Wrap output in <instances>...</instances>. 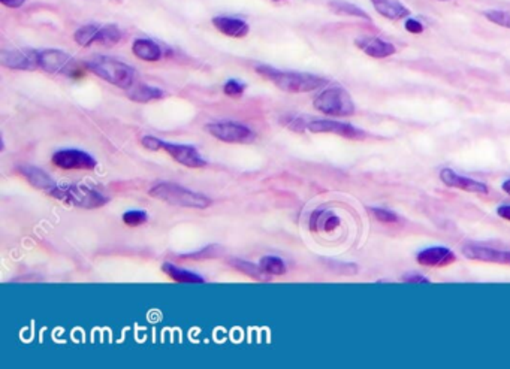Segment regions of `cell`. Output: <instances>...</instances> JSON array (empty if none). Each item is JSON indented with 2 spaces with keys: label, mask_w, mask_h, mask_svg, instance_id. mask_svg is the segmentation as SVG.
<instances>
[{
  "label": "cell",
  "mask_w": 510,
  "mask_h": 369,
  "mask_svg": "<svg viewBox=\"0 0 510 369\" xmlns=\"http://www.w3.org/2000/svg\"><path fill=\"white\" fill-rule=\"evenodd\" d=\"M256 72L287 93H308L324 87L328 81L322 76L301 72H285L269 66H257Z\"/></svg>",
  "instance_id": "6da1fadb"
},
{
  "label": "cell",
  "mask_w": 510,
  "mask_h": 369,
  "mask_svg": "<svg viewBox=\"0 0 510 369\" xmlns=\"http://www.w3.org/2000/svg\"><path fill=\"white\" fill-rule=\"evenodd\" d=\"M87 69L96 74L99 78L115 87L129 90L136 81V72L132 66H129L120 60L97 56L87 62Z\"/></svg>",
  "instance_id": "7a4b0ae2"
},
{
  "label": "cell",
  "mask_w": 510,
  "mask_h": 369,
  "mask_svg": "<svg viewBox=\"0 0 510 369\" xmlns=\"http://www.w3.org/2000/svg\"><path fill=\"white\" fill-rule=\"evenodd\" d=\"M150 196L174 206L205 209L212 205V199L205 195L189 190L175 183H159L150 188Z\"/></svg>",
  "instance_id": "3957f363"
},
{
  "label": "cell",
  "mask_w": 510,
  "mask_h": 369,
  "mask_svg": "<svg viewBox=\"0 0 510 369\" xmlns=\"http://www.w3.org/2000/svg\"><path fill=\"white\" fill-rule=\"evenodd\" d=\"M48 195L57 201L84 209H96L108 204L105 196L81 184H57Z\"/></svg>",
  "instance_id": "277c9868"
},
{
  "label": "cell",
  "mask_w": 510,
  "mask_h": 369,
  "mask_svg": "<svg viewBox=\"0 0 510 369\" xmlns=\"http://www.w3.org/2000/svg\"><path fill=\"white\" fill-rule=\"evenodd\" d=\"M314 108L333 117H349L355 113L352 97L342 87H329L314 99Z\"/></svg>",
  "instance_id": "5b68a950"
},
{
  "label": "cell",
  "mask_w": 510,
  "mask_h": 369,
  "mask_svg": "<svg viewBox=\"0 0 510 369\" xmlns=\"http://www.w3.org/2000/svg\"><path fill=\"white\" fill-rule=\"evenodd\" d=\"M208 133L228 144H250L255 141V132L246 124L235 122H218L207 126Z\"/></svg>",
  "instance_id": "8992f818"
},
{
  "label": "cell",
  "mask_w": 510,
  "mask_h": 369,
  "mask_svg": "<svg viewBox=\"0 0 510 369\" xmlns=\"http://www.w3.org/2000/svg\"><path fill=\"white\" fill-rule=\"evenodd\" d=\"M51 162L56 167L66 169V171H71V169H83V171H93L97 166L95 158L81 151V149H58L53 154Z\"/></svg>",
  "instance_id": "52a82bcc"
},
{
  "label": "cell",
  "mask_w": 510,
  "mask_h": 369,
  "mask_svg": "<svg viewBox=\"0 0 510 369\" xmlns=\"http://www.w3.org/2000/svg\"><path fill=\"white\" fill-rule=\"evenodd\" d=\"M307 129L313 133H334L347 139H356V141L365 138V133L359 131L358 127L347 123L334 122V120H316V122H310Z\"/></svg>",
  "instance_id": "ba28073f"
},
{
  "label": "cell",
  "mask_w": 510,
  "mask_h": 369,
  "mask_svg": "<svg viewBox=\"0 0 510 369\" xmlns=\"http://www.w3.org/2000/svg\"><path fill=\"white\" fill-rule=\"evenodd\" d=\"M0 62L9 69H19V71H33L39 67V53L32 49H13L3 51L0 56Z\"/></svg>",
  "instance_id": "9c48e42d"
},
{
  "label": "cell",
  "mask_w": 510,
  "mask_h": 369,
  "mask_svg": "<svg viewBox=\"0 0 510 369\" xmlns=\"http://www.w3.org/2000/svg\"><path fill=\"white\" fill-rule=\"evenodd\" d=\"M162 149L171 156L174 161L180 165L187 166V167H204L207 165V162L204 158L199 156L198 149L195 147L190 145H183V144H171V142H165L162 141Z\"/></svg>",
  "instance_id": "30bf717a"
},
{
  "label": "cell",
  "mask_w": 510,
  "mask_h": 369,
  "mask_svg": "<svg viewBox=\"0 0 510 369\" xmlns=\"http://www.w3.org/2000/svg\"><path fill=\"white\" fill-rule=\"evenodd\" d=\"M463 253L467 259H470V261L510 265V252L495 250V248H491V247L472 244V245H465Z\"/></svg>",
  "instance_id": "8fae6325"
},
{
  "label": "cell",
  "mask_w": 510,
  "mask_h": 369,
  "mask_svg": "<svg viewBox=\"0 0 510 369\" xmlns=\"http://www.w3.org/2000/svg\"><path fill=\"white\" fill-rule=\"evenodd\" d=\"M72 58L60 49H44L39 51V67L49 74H65L71 66Z\"/></svg>",
  "instance_id": "7c38bea8"
},
{
  "label": "cell",
  "mask_w": 510,
  "mask_h": 369,
  "mask_svg": "<svg viewBox=\"0 0 510 369\" xmlns=\"http://www.w3.org/2000/svg\"><path fill=\"white\" fill-rule=\"evenodd\" d=\"M440 179H442L447 187L459 188V190L470 192V193L488 195L486 184L475 181V179L472 178H465L463 175H459L455 171H452V169H443V171L440 172Z\"/></svg>",
  "instance_id": "4fadbf2b"
},
{
  "label": "cell",
  "mask_w": 510,
  "mask_h": 369,
  "mask_svg": "<svg viewBox=\"0 0 510 369\" xmlns=\"http://www.w3.org/2000/svg\"><path fill=\"white\" fill-rule=\"evenodd\" d=\"M417 263L429 268H442L447 266L456 261V256L452 250L446 247H431L422 250L417 254Z\"/></svg>",
  "instance_id": "5bb4252c"
},
{
  "label": "cell",
  "mask_w": 510,
  "mask_h": 369,
  "mask_svg": "<svg viewBox=\"0 0 510 369\" xmlns=\"http://www.w3.org/2000/svg\"><path fill=\"white\" fill-rule=\"evenodd\" d=\"M355 44L361 51H364L367 56L373 58H386L395 54L397 51V48L391 42H386L380 38H372V36L358 38Z\"/></svg>",
  "instance_id": "9a60e30c"
},
{
  "label": "cell",
  "mask_w": 510,
  "mask_h": 369,
  "mask_svg": "<svg viewBox=\"0 0 510 369\" xmlns=\"http://www.w3.org/2000/svg\"><path fill=\"white\" fill-rule=\"evenodd\" d=\"M340 217L328 209H316L310 217V229L316 233H331L340 227Z\"/></svg>",
  "instance_id": "2e32d148"
},
{
  "label": "cell",
  "mask_w": 510,
  "mask_h": 369,
  "mask_svg": "<svg viewBox=\"0 0 510 369\" xmlns=\"http://www.w3.org/2000/svg\"><path fill=\"white\" fill-rule=\"evenodd\" d=\"M213 24L220 33L231 38H244L248 35V24L239 18L232 17H216Z\"/></svg>",
  "instance_id": "e0dca14e"
},
{
  "label": "cell",
  "mask_w": 510,
  "mask_h": 369,
  "mask_svg": "<svg viewBox=\"0 0 510 369\" xmlns=\"http://www.w3.org/2000/svg\"><path fill=\"white\" fill-rule=\"evenodd\" d=\"M19 174H22L30 186H33L35 188H39V190H44L47 193H49L53 188L57 186L54 183V179L49 178L42 169L35 167V166H23L19 167Z\"/></svg>",
  "instance_id": "ac0fdd59"
},
{
  "label": "cell",
  "mask_w": 510,
  "mask_h": 369,
  "mask_svg": "<svg viewBox=\"0 0 510 369\" xmlns=\"http://www.w3.org/2000/svg\"><path fill=\"white\" fill-rule=\"evenodd\" d=\"M376 11L388 19H401L410 15L408 8L398 0H372Z\"/></svg>",
  "instance_id": "d6986e66"
},
{
  "label": "cell",
  "mask_w": 510,
  "mask_h": 369,
  "mask_svg": "<svg viewBox=\"0 0 510 369\" xmlns=\"http://www.w3.org/2000/svg\"><path fill=\"white\" fill-rule=\"evenodd\" d=\"M134 54L144 62H157L162 57V49L150 39H136L132 45Z\"/></svg>",
  "instance_id": "ffe728a7"
},
{
  "label": "cell",
  "mask_w": 510,
  "mask_h": 369,
  "mask_svg": "<svg viewBox=\"0 0 510 369\" xmlns=\"http://www.w3.org/2000/svg\"><path fill=\"white\" fill-rule=\"evenodd\" d=\"M127 96L135 102H150V101H159V99L165 97V93L161 88L150 87L147 84H134L131 88L127 90Z\"/></svg>",
  "instance_id": "44dd1931"
},
{
  "label": "cell",
  "mask_w": 510,
  "mask_h": 369,
  "mask_svg": "<svg viewBox=\"0 0 510 369\" xmlns=\"http://www.w3.org/2000/svg\"><path fill=\"white\" fill-rule=\"evenodd\" d=\"M162 271L171 278V280L177 281V283H193V284H201V283H205V280L202 277H199L193 272L190 271H186V269H182L178 268L173 263H165L162 266Z\"/></svg>",
  "instance_id": "7402d4cb"
},
{
  "label": "cell",
  "mask_w": 510,
  "mask_h": 369,
  "mask_svg": "<svg viewBox=\"0 0 510 369\" xmlns=\"http://www.w3.org/2000/svg\"><path fill=\"white\" fill-rule=\"evenodd\" d=\"M120 39H122V32H120V28L114 24H109V26L99 27L95 44L104 45V47H113L120 42Z\"/></svg>",
  "instance_id": "603a6c76"
},
{
  "label": "cell",
  "mask_w": 510,
  "mask_h": 369,
  "mask_svg": "<svg viewBox=\"0 0 510 369\" xmlns=\"http://www.w3.org/2000/svg\"><path fill=\"white\" fill-rule=\"evenodd\" d=\"M329 8H331L333 11L338 15H350V17H359L364 19H372L364 9H361L353 3L342 2V0H333V2H329Z\"/></svg>",
  "instance_id": "cb8c5ba5"
},
{
  "label": "cell",
  "mask_w": 510,
  "mask_h": 369,
  "mask_svg": "<svg viewBox=\"0 0 510 369\" xmlns=\"http://www.w3.org/2000/svg\"><path fill=\"white\" fill-rule=\"evenodd\" d=\"M229 265L234 266L235 269H238L239 272L246 274L247 277L253 278V280H266V274L262 271L261 266L259 265H255V263H250L247 261H241V259H232L231 262H229Z\"/></svg>",
  "instance_id": "d4e9b609"
},
{
  "label": "cell",
  "mask_w": 510,
  "mask_h": 369,
  "mask_svg": "<svg viewBox=\"0 0 510 369\" xmlns=\"http://www.w3.org/2000/svg\"><path fill=\"white\" fill-rule=\"evenodd\" d=\"M259 266H261V269L266 275H285L287 271L285 262L277 256L262 257L261 261H259Z\"/></svg>",
  "instance_id": "484cf974"
},
{
  "label": "cell",
  "mask_w": 510,
  "mask_h": 369,
  "mask_svg": "<svg viewBox=\"0 0 510 369\" xmlns=\"http://www.w3.org/2000/svg\"><path fill=\"white\" fill-rule=\"evenodd\" d=\"M99 27H101V26H97V24H87V26L79 27L75 32V35H74L75 42L78 45H81V47L93 45L95 41H96V35L99 32Z\"/></svg>",
  "instance_id": "4316f807"
},
{
  "label": "cell",
  "mask_w": 510,
  "mask_h": 369,
  "mask_svg": "<svg viewBox=\"0 0 510 369\" xmlns=\"http://www.w3.org/2000/svg\"><path fill=\"white\" fill-rule=\"evenodd\" d=\"M145 222H147V213L143 211V209H131V211H126L123 214V223L126 226L136 227L144 224Z\"/></svg>",
  "instance_id": "83f0119b"
},
{
  "label": "cell",
  "mask_w": 510,
  "mask_h": 369,
  "mask_svg": "<svg viewBox=\"0 0 510 369\" xmlns=\"http://www.w3.org/2000/svg\"><path fill=\"white\" fill-rule=\"evenodd\" d=\"M484 15L491 23H494L497 26H502V27L510 28V13L497 11V9H491V11H486Z\"/></svg>",
  "instance_id": "f1b7e54d"
},
{
  "label": "cell",
  "mask_w": 510,
  "mask_h": 369,
  "mask_svg": "<svg viewBox=\"0 0 510 369\" xmlns=\"http://www.w3.org/2000/svg\"><path fill=\"white\" fill-rule=\"evenodd\" d=\"M218 250H220L218 245H208L202 248V250H199L198 253L183 256V259H192V261H208V259H213L214 256H217Z\"/></svg>",
  "instance_id": "f546056e"
},
{
  "label": "cell",
  "mask_w": 510,
  "mask_h": 369,
  "mask_svg": "<svg viewBox=\"0 0 510 369\" xmlns=\"http://www.w3.org/2000/svg\"><path fill=\"white\" fill-rule=\"evenodd\" d=\"M244 90H246V85L241 84L239 81H237V79H231V81H228L223 87L225 95L231 96V97L241 96L244 93Z\"/></svg>",
  "instance_id": "4dcf8cb0"
},
{
  "label": "cell",
  "mask_w": 510,
  "mask_h": 369,
  "mask_svg": "<svg viewBox=\"0 0 510 369\" xmlns=\"http://www.w3.org/2000/svg\"><path fill=\"white\" fill-rule=\"evenodd\" d=\"M373 214H374V217L377 218V220L382 222V223H395L398 220L397 214H394L392 211H388V209L376 208V209H373Z\"/></svg>",
  "instance_id": "1f68e13d"
},
{
  "label": "cell",
  "mask_w": 510,
  "mask_h": 369,
  "mask_svg": "<svg viewBox=\"0 0 510 369\" xmlns=\"http://www.w3.org/2000/svg\"><path fill=\"white\" fill-rule=\"evenodd\" d=\"M141 144L150 149V151H159L162 149V139H159L156 136H144L141 139Z\"/></svg>",
  "instance_id": "d6a6232c"
},
{
  "label": "cell",
  "mask_w": 510,
  "mask_h": 369,
  "mask_svg": "<svg viewBox=\"0 0 510 369\" xmlns=\"http://www.w3.org/2000/svg\"><path fill=\"white\" fill-rule=\"evenodd\" d=\"M404 26H406V30H407V32H410V33L419 35V33H422V32H424V26H422V23H421V22H417V19H415V18H408Z\"/></svg>",
  "instance_id": "836d02e7"
},
{
  "label": "cell",
  "mask_w": 510,
  "mask_h": 369,
  "mask_svg": "<svg viewBox=\"0 0 510 369\" xmlns=\"http://www.w3.org/2000/svg\"><path fill=\"white\" fill-rule=\"evenodd\" d=\"M404 281L406 283H417V284H427V283H429L428 278L421 277V275H407V277H404Z\"/></svg>",
  "instance_id": "e575fe53"
},
{
  "label": "cell",
  "mask_w": 510,
  "mask_h": 369,
  "mask_svg": "<svg viewBox=\"0 0 510 369\" xmlns=\"http://www.w3.org/2000/svg\"><path fill=\"white\" fill-rule=\"evenodd\" d=\"M497 214H498L500 217H502V218H504V220H509V222H510V205H503V206H500V208L497 209Z\"/></svg>",
  "instance_id": "d590c367"
},
{
  "label": "cell",
  "mask_w": 510,
  "mask_h": 369,
  "mask_svg": "<svg viewBox=\"0 0 510 369\" xmlns=\"http://www.w3.org/2000/svg\"><path fill=\"white\" fill-rule=\"evenodd\" d=\"M0 2H2L8 8H19V6L24 5L26 0H0Z\"/></svg>",
  "instance_id": "8d00e7d4"
},
{
  "label": "cell",
  "mask_w": 510,
  "mask_h": 369,
  "mask_svg": "<svg viewBox=\"0 0 510 369\" xmlns=\"http://www.w3.org/2000/svg\"><path fill=\"white\" fill-rule=\"evenodd\" d=\"M503 190H504L507 195H510V179H509V181H504V183H503Z\"/></svg>",
  "instance_id": "74e56055"
},
{
  "label": "cell",
  "mask_w": 510,
  "mask_h": 369,
  "mask_svg": "<svg viewBox=\"0 0 510 369\" xmlns=\"http://www.w3.org/2000/svg\"><path fill=\"white\" fill-rule=\"evenodd\" d=\"M445 2H446V0H445Z\"/></svg>",
  "instance_id": "f35d334b"
}]
</instances>
